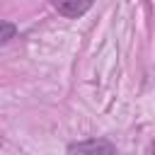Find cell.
<instances>
[{
  "label": "cell",
  "mask_w": 155,
  "mask_h": 155,
  "mask_svg": "<svg viewBox=\"0 0 155 155\" xmlns=\"http://www.w3.org/2000/svg\"><path fill=\"white\" fill-rule=\"evenodd\" d=\"M68 155H116V148L107 138H90L82 143H73L68 148Z\"/></svg>",
  "instance_id": "obj_1"
},
{
  "label": "cell",
  "mask_w": 155,
  "mask_h": 155,
  "mask_svg": "<svg viewBox=\"0 0 155 155\" xmlns=\"http://www.w3.org/2000/svg\"><path fill=\"white\" fill-rule=\"evenodd\" d=\"M48 2L58 15H63L68 19H75V17H82L92 7L94 0H48Z\"/></svg>",
  "instance_id": "obj_2"
},
{
  "label": "cell",
  "mask_w": 155,
  "mask_h": 155,
  "mask_svg": "<svg viewBox=\"0 0 155 155\" xmlns=\"http://www.w3.org/2000/svg\"><path fill=\"white\" fill-rule=\"evenodd\" d=\"M15 34H17V27L7 19H0V46L7 44L10 39H15Z\"/></svg>",
  "instance_id": "obj_3"
},
{
  "label": "cell",
  "mask_w": 155,
  "mask_h": 155,
  "mask_svg": "<svg viewBox=\"0 0 155 155\" xmlns=\"http://www.w3.org/2000/svg\"><path fill=\"white\" fill-rule=\"evenodd\" d=\"M150 153H153V155H155V143H153V150H150Z\"/></svg>",
  "instance_id": "obj_4"
}]
</instances>
